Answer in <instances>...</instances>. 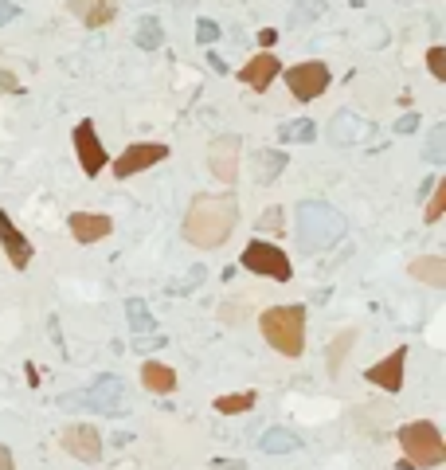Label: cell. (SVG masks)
I'll list each match as a JSON object with an SVG mask.
<instances>
[{"label":"cell","mask_w":446,"mask_h":470,"mask_svg":"<svg viewBox=\"0 0 446 470\" xmlns=\"http://www.w3.org/2000/svg\"><path fill=\"white\" fill-rule=\"evenodd\" d=\"M239 223V204L235 196H219V193H204L188 204L184 216V240L200 247V251H216Z\"/></svg>","instance_id":"1"},{"label":"cell","mask_w":446,"mask_h":470,"mask_svg":"<svg viewBox=\"0 0 446 470\" xmlns=\"http://www.w3.org/2000/svg\"><path fill=\"white\" fill-rule=\"evenodd\" d=\"M345 231H348V220L333 204H325V200H302L293 208V235H298V247L305 255L337 247L345 240Z\"/></svg>","instance_id":"2"},{"label":"cell","mask_w":446,"mask_h":470,"mask_svg":"<svg viewBox=\"0 0 446 470\" xmlns=\"http://www.w3.org/2000/svg\"><path fill=\"white\" fill-rule=\"evenodd\" d=\"M263 337L270 349H278L282 357H302L305 349V306H270L258 317Z\"/></svg>","instance_id":"3"},{"label":"cell","mask_w":446,"mask_h":470,"mask_svg":"<svg viewBox=\"0 0 446 470\" xmlns=\"http://www.w3.org/2000/svg\"><path fill=\"white\" fill-rule=\"evenodd\" d=\"M399 446H404V455H407V466H419V470L442 466V458H446V439L431 419L404 423V428H399Z\"/></svg>","instance_id":"4"},{"label":"cell","mask_w":446,"mask_h":470,"mask_svg":"<svg viewBox=\"0 0 446 470\" xmlns=\"http://www.w3.org/2000/svg\"><path fill=\"white\" fill-rule=\"evenodd\" d=\"M63 408H75V411H102V416H122L129 408V388L125 381H117V376H98L90 388H82V392H70L63 400Z\"/></svg>","instance_id":"5"},{"label":"cell","mask_w":446,"mask_h":470,"mask_svg":"<svg viewBox=\"0 0 446 470\" xmlns=\"http://www.w3.org/2000/svg\"><path fill=\"white\" fill-rule=\"evenodd\" d=\"M239 263H243V270H255V275H266L274 282H290V275H293L286 251H282L278 243H266V240L246 243L243 255H239Z\"/></svg>","instance_id":"6"},{"label":"cell","mask_w":446,"mask_h":470,"mask_svg":"<svg viewBox=\"0 0 446 470\" xmlns=\"http://www.w3.org/2000/svg\"><path fill=\"white\" fill-rule=\"evenodd\" d=\"M329 82H333V75H329L325 63H317V59H310V63H293L286 70V87L298 102H313L321 99V94L329 90Z\"/></svg>","instance_id":"7"},{"label":"cell","mask_w":446,"mask_h":470,"mask_svg":"<svg viewBox=\"0 0 446 470\" xmlns=\"http://www.w3.org/2000/svg\"><path fill=\"white\" fill-rule=\"evenodd\" d=\"M164 157H169V146H161V141H137V146H129L122 157L114 161V176L117 181H129V176L153 169V164Z\"/></svg>","instance_id":"8"},{"label":"cell","mask_w":446,"mask_h":470,"mask_svg":"<svg viewBox=\"0 0 446 470\" xmlns=\"http://www.w3.org/2000/svg\"><path fill=\"white\" fill-rule=\"evenodd\" d=\"M59 443H63V451L70 458H79V463H98L102 458V431L90 428V423H70V428H63Z\"/></svg>","instance_id":"9"},{"label":"cell","mask_w":446,"mask_h":470,"mask_svg":"<svg viewBox=\"0 0 446 470\" xmlns=\"http://www.w3.org/2000/svg\"><path fill=\"white\" fill-rule=\"evenodd\" d=\"M208 169L216 181L223 184H235L239 181V137L228 134V137H216L208 146Z\"/></svg>","instance_id":"10"},{"label":"cell","mask_w":446,"mask_h":470,"mask_svg":"<svg viewBox=\"0 0 446 470\" xmlns=\"http://www.w3.org/2000/svg\"><path fill=\"white\" fill-rule=\"evenodd\" d=\"M372 134H376V126H372V122H364V118H357V114H348V110L333 114V122L325 126L329 146H337V149H345V146H360V141H368Z\"/></svg>","instance_id":"11"},{"label":"cell","mask_w":446,"mask_h":470,"mask_svg":"<svg viewBox=\"0 0 446 470\" xmlns=\"http://www.w3.org/2000/svg\"><path fill=\"white\" fill-rule=\"evenodd\" d=\"M75 153H79V164L87 176H98L102 164H106V146L98 141V129H94L90 118H82L75 126Z\"/></svg>","instance_id":"12"},{"label":"cell","mask_w":446,"mask_h":470,"mask_svg":"<svg viewBox=\"0 0 446 470\" xmlns=\"http://www.w3.org/2000/svg\"><path fill=\"white\" fill-rule=\"evenodd\" d=\"M404 364H407V349L399 345V349L387 352L380 364H372V369L364 372V381L376 384V388H387V392H399V388H404Z\"/></svg>","instance_id":"13"},{"label":"cell","mask_w":446,"mask_h":470,"mask_svg":"<svg viewBox=\"0 0 446 470\" xmlns=\"http://www.w3.org/2000/svg\"><path fill=\"white\" fill-rule=\"evenodd\" d=\"M0 247H5L8 263L16 267V270H28V267H32V255H35V247H32V243L20 235V228L8 220V212H0Z\"/></svg>","instance_id":"14"},{"label":"cell","mask_w":446,"mask_h":470,"mask_svg":"<svg viewBox=\"0 0 446 470\" xmlns=\"http://www.w3.org/2000/svg\"><path fill=\"white\" fill-rule=\"evenodd\" d=\"M67 228H70V235H75L79 243H98V240H106V235L114 231V220L102 216V212H70Z\"/></svg>","instance_id":"15"},{"label":"cell","mask_w":446,"mask_h":470,"mask_svg":"<svg viewBox=\"0 0 446 470\" xmlns=\"http://www.w3.org/2000/svg\"><path fill=\"white\" fill-rule=\"evenodd\" d=\"M278 70H282L278 55L258 52V55L251 59V63H243V67H239V82H243V87H251V90H266L270 82L278 79Z\"/></svg>","instance_id":"16"},{"label":"cell","mask_w":446,"mask_h":470,"mask_svg":"<svg viewBox=\"0 0 446 470\" xmlns=\"http://www.w3.org/2000/svg\"><path fill=\"white\" fill-rule=\"evenodd\" d=\"M67 8L87 24V28H106L117 16V0H67Z\"/></svg>","instance_id":"17"},{"label":"cell","mask_w":446,"mask_h":470,"mask_svg":"<svg viewBox=\"0 0 446 470\" xmlns=\"http://www.w3.org/2000/svg\"><path fill=\"white\" fill-rule=\"evenodd\" d=\"M286 164L290 157L282 149H258L255 153V181L258 184H274L282 173H286Z\"/></svg>","instance_id":"18"},{"label":"cell","mask_w":446,"mask_h":470,"mask_svg":"<svg viewBox=\"0 0 446 470\" xmlns=\"http://www.w3.org/2000/svg\"><path fill=\"white\" fill-rule=\"evenodd\" d=\"M141 384H145L149 392H157V396H169L172 388H176V372H172V364H161V361L141 364Z\"/></svg>","instance_id":"19"},{"label":"cell","mask_w":446,"mask_h":470,"mask_svg":"<svg viewBox=\"0 0 446 470\" xmlns=\"http://www.w3.org/2000/svg\"><path fill=\"white\" fill-rule=\"evenodd\" d=\"M298 446H302V439L290 428H266L258 435V451L263 455H290V451H298Z\"/></svg>","instance_id":"20"},{"label":"cell","mask_w":446,"mask_h":470,"mask_svg":"<svg viewBox=\"0 0 446 470\" xmlns=\"http://www.w3.org/2000/svg\"><path fill=\"white\" fill-rule=\"evenodd\" d=\"M407 270H411V278L427 282V287H434V290L446 287V258H439V255H423V258H415V263H411Z\"/></svg>","instance_id":"21"},{"label":"cell","mask_w":446,"mask_h":470,"mask_svg":"<svg viewBox=\"0 0 446 470\" xmlns=\"http://www.w3.org/2000/svg\"><path fill=\"white\" fill-rule=\"evenodd\" d=\"M134 43L141 47V52H161L164 47V24L157 16H141L137 32H134Z\"/></svg>","instance_id":"22"},{"label":"cell","mask_w":446,"mask_h":470,"mask_svg":"<svg viewBox=\"0 0 446 470\" xmlns=\"http://www.w3.org/2000/svg\"><path fill=\"white\" fill-rule=\"evenodd\" d=\"M313 137H317V126L310 122V118H293V122H282L278 126V141H282V146H310Z\"/></svg>","instance_id":"23"},{"label":"cell","mask_w":446,"mask_h":470,"mask_svg":"<svg viewBox=\"0 0 446 470\" xmlns=\"http://www.w3.org/2000/svg\"><path fill=\"white\" fill-rule=\"evenodd\" d=\"M321 16H329L325 0H293V8H290V24H293V28H305V24H313V20H321Z\"/></svg>","instance_id":"24"},{"label":"cell","mask_w":446,"mask_h":470,"mask_svg":"<svg viewBox=\"0 0 446 470\" xmlns=\"http://www.w3.org/2000/svg\"><path fill=\"white\" fill-rule=\"evenodd\" d=\"M125 317H129V329H134V334H157V322H153L149 306L141 302V298H129Z\"/></svg>","instance_id":"25"},{"label":"cell","mask_w":446,"mask_h":470,"mask_svg":"<svg viewBox=\"0 0 446 470\" xmlns=\"http://www.w3.org/2000/svg\"><path fill=\"white\" fill-rule=\"evenodd\" d=\"M357 345V329H345L333 345H329V376H337L340 372V364H345V352Z\"/></svg>","instance_id":"26"},{"label":"cell","mask_w":446,"mask_h":470,"mask_svg":"<svg viewBox=\"0 0 446 470\" xmlns=\"http://www.w3.org/2000/svg\"><path fill=\"white\" fill-rule=\"evenodd\" d=\"M255 396H258V392L219 396V400H216V411H223V416H239V411H251V408H255Z\"/></svg>","instance_id":"27"},{"label":"cell","mask_w":446,"mask_h":470,"mask_svg":"<svg viewBox=\"0 0 446 470\" xmlns=\"http://www.w3.org/2000/svg\"><path fill=\"white\" fill-rule=\"evenodd\" d=\"M423 157H427L431 164H442L446 161V126H434L427 146H423Z\"/></svg>","instance_id":"28"},{"label":"cell","mask_w":446,"mask_h":470,"mask_svg":"<svg viewBox=\"0 0 446 470\" xmlns=\"http://www.w3.org/2000/svg\"><path fill=\"white\" fill-rule=\"evenodd\" d=\"M442 212H446V181L434 184V193H431V200H427V212H423V220H427V223H439Z\"/></svg>","instance_id":"29"},{"label":"cell","mask_w":446,"mask_h":470,"mask_svg":"<svg viewBox=\"0 0 446 470\" xmlns=\"http://www.w3.org/2000/svg\"><path fill=\"white\" fill-rule=\"evenodd\" d=\"M427 67H431V75H434V79L446 82V47H439V43L431 47V52H427Z\"/></svg>","instance_id":"30"},{"label":"cell","mask_w":446,"mask_h":470,"mask_svg":"<svg viewBox=\"0 0 446 470\" xmlns=\"http://www.w3.org/2000/svg\"><path fill=\"white\" fill-rule=\"evenodd\" d=\"M196 40L200 43H216L219 40V24L216 20H196Z\"/></svg>","instance_id":"31"},{"label":"cell","mask_w":446,"mask_h":470,"mask_svg":"<svg viewBox=\"0 0 446 470\" xmlns=\"http://www.w3.org/2000/svg\"><path fill=\"white\" fill-rule=\"evenodd\" d=\"M204 278H208V270H204V267H192V275H188L184 282H176L172 290H176V294H184V290H192V287H200V282H204Z\"/></svg>","instance_id":"32"},{"label":"cell","mask_w":446,"mask_h":470,"mask_svg":"<svg viewBox=\"0 0 446 470\" xmlns=\"http://www.w3.org/2000/svg\"><path fill=\"white\" fill-rule=\"evenodd\" d=\"M12 20H20V5H12V0H0V28Z\"/></svg>","instance_id":"33"},{"label":"cell","mask_w":446,"mask_h":470,"mask_svg":"<svg viewBox=\"0 0 446 470\" xmlns=\"http://www.w3.org/2000/svg\"><path fill=\"white\" fill-rule=\"evenodd\" d=\"M0 90H12V94H20V90H23V87H20V79L12 75L8 67H0Z\"/></svg>","instance_id":"34"},{"label":"cell","mask_w":446,"mask_h":470,"mask_svg":"<svg viewBox=\"0 0 446 470\" xmlns=\"http://www.w3.org/2000/svg\"><path fill=\"white\" fill-rule=\"evenodd\" d=\"M258 228H266V231H278L282 228V208H270L263 220H258Z\"/></svg>","instance_id":"35"},{"label":"cell","mask_w":446,"mask_h":470,"mask_svg":"<svg viewBox=\"0 0 446 470\" xmlns=\"http://www.w3.org/2000/svg\"><path fill=\"white\" fill-rule=\"evenodd\" d=\"M411 129H419V114H404L395 122V134H411Z\"/></svg>","instance_id":"36"},{"label":"cell","mask_w":446,"mask_h":470,"mask_svg":"<svg viewBox=\"0 0 446 470\" xmlns=\"http://www.w3.org/2000/svg\"><path fill=\"white\" fill-rule=\"evenodd\" d=\"M0 470H16V458H12L8 446H0Z\"/></svg>","instance_id":"37"},{"label":"cell","mask_w":446,"mask_h":470,"mask_svg":"<svg viewBox=\"0 0 446 470\" xmlns=\"http://www.w3.org/2000/svg\"><path fill=\"white\" fill-rule=\"evenodd\" d=\"M274 40H278V32H274V28H263V32H258V43H263V47H270Z\"/></svg>","instance_id":"38"},{"label":"cell","mask_w":446,"mask_h":470,"mask_svg":"<svg viewBox=\"0 0 446 470\" xmlns=\"http://www.w3.org/2000/svg\"><path fill=\"white\" fill-rule=\"evenodd\" d=\"M231 470H243V466H231Z\"/></svg>","instance_id":"39"}]
</instances>
